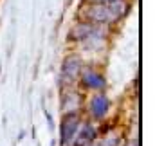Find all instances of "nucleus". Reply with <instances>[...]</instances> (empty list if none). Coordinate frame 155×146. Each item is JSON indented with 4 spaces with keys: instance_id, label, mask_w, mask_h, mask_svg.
I'll return each instance as SVG.
<instances>
[{
    "instance_id": "1",
    "label": "nucleus",
    "mask_w": 155,
    "mask_h": 146,
    "mask_svg": "<svg viewBox=\"0 0 155 146\" xmlns=\"http://www.w3.org/2000/svg\"><path fill=\"white\" fill-rule=\"evenodd\" d=\"M79 16L81 22H88V24H96V25H110L116 24L119 20V15L112 9V5L108 4H83V7L79 9Z\"/></svg>"
},
{
    "instance_id": "2",
    "label": "nucleus",
    "mask_w": 155,
    "mask_h": 146,
    "mask_svg": "<svg viewBox=\"0 0 155 146\" xmlns=\"http://www.w3.org/2000/svg\"><path fill=\"white\" fill-rule=\"evenodd\" d=\"M79 72H81V58L78 54L67 56L61 65V81L65 85H71L79 78Z\"/></svg>"
},
{
    "instance_id": "3",
    "label": "nucleus",
    "mask_w": 155,
    "mask_h": 146,
    "mask_svg": "<svg viewBox=\"0 0 155 146\" xmlns=\"http://www.w3.org/2000/svg\"><path fill=\"white\" fill-rule=\"evenodd\" d=\"M79 128V115L76 112L65 114V117L61 119V143L67 144L74 139V135L78 134Z\"/></svg>"
},
{
    "instance_id": "4",
    "label": "nucleus",
    "mask_w": 155,
    "mask_h": 146,
    "mask_svg": "<svg viewBox=\"0 0 155 146\" xmlns=\"http://www.w3.org/2000/svg\"><path fill=\"white\" fill-rule=\"evenodd\" d=\"M79 76H81V81H83V85H85L87 88H92V90H101V88H105V78L97 72V71H94V69H85V71L79 72Z\"/></svg>"
},
{
    "instance_id": "5",
    "label": "nucleus",
    "mask_w": 155,
    "mask_h": 146,
    "mask_svg": "<svg viewBox=\"0 0 155 146\" xmlns=\"http://www.w3.org/2000/svg\"><path fill=\"white\" fill-rule=\"evenodd\" d=\"M94 137H96V128L90 123H85L78 128V134L74 135V146H90Z\"/></svg>"
},
{
    "instance_id": "6",
    "label": "nucleus",
    "mask_w": 155,
    "mask_h": 146,
    "mask_svg": "<svg viewBox=\"0 0 155 146\" xmlns=\"http://www.w3.org/2000/svg\"><path fill=\"white\" fill-rule=\"evenodd\" d=\"M88 108H90V114L94 115V119H103L107 115V112H108V99H107V96L96 94L90 99Z\"/></svg>"
},
{
    "instance_id": "7",
    "label": "nucleus",
    "mask_w": 155,
    "mask_h": 146,
    "mask_svg": "<svg viewBox=\"0 0 155 146\" xmlns=\"http://www.w3.org/2000/svg\"><path fill=\"white\" fill-rule=\"evenodd\" d=\"M61 101H63V112L65 114H71V112H76L79 108V94H78L76 90H69V92H65L63 94V98H61Z\"/></svg>"
},
{
    "instance_id": "8",
    "label": "nucleus",
    "mask_w": 155,
    "mask_h": 146,
    "mask_svg": "<svg viewBox=\"0 0 155 146\" xmlns=\"http://www.w3.org/2000/svg\"><path fill=\"white\" fill-rule=\"evenodd\" d=\"M112 2H116V0H87V4H112Z\"/></svg>"
}]
</instances>
